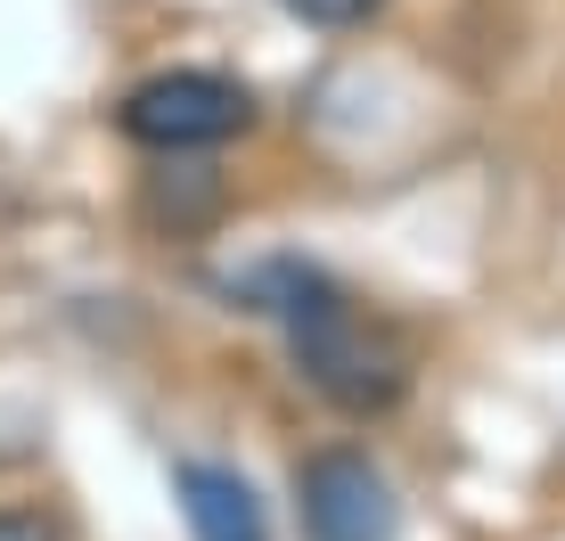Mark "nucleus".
Listing matches in <instances>:
<instances>
[{"label":"nucleus","instance_id":"f257e3e1","mask_svg":"<svg viewBox=\"0 0 565 541\" xmlns=\"http://www.w3.org/2000/svg\"><path fill=\"white\" fill-rule=\"evenodd\" d=\"M246 312H270L287 328V353H296L303 385L320 402H337L344 418H385L402 394H411V344L394 337L385 320H369L320 263H263L246 270Z\"/></svg>","mask_w":565,"mask_h":541},{"label":"nucleus","instance_id":"f03ea898","mask_svg":"<svg viewBox=\"0 0 565 541\" xmlns=\"http://www.w3.org/2000/svg\"><path fill=\"white\" fill-rule=\"evenodd\" d=\"M115 131L148 157H205V148H230L238 131H255V91L213 66H164L115 99Z\"/></svg>","mask_w":565,"mask_h":541},{"label":"nucleus","instance_id":"7ed1b4c3","mask_svg":"<svg viewBox=\"0 0 565 541\" xmlns=\"http://www.w3.org/2000/svg\"><path fill=\"white\" fill-rule=\"evenodd\" d=\"M303 541H402V500L369 452H311L296 468Z\"/></svg>","mask_w":565,"mask_h":541},{"label":"nucleus","instance_id":"20e7f679","mask_svg":"<svg viewBox=\"0 0 565 541\" xmlns=\"http://www.w3.org/2000/svg\"><path fill=\"white\" fill-rule=\"evenodd\" d=\"M172 500H181V526L189 541H270V517L255 485L222 459H181L172 468Z\"/></svg>","mask_w":565,"mask_h":541},{"label":"nucleus","instance_id":"39448f33","mask_svg":"<svg viewBox=\"0 0 565 541\" xmlns=\"http://www.w3.org/2000/svg\"><path fill=\"white\" fill-rule=\"evenodd\" d=\"M222 205H230V189H222V172H213V165H198V157H156V172H148V214L164 222V230H205Z\"/></svg>","mask_w":565,"mask_h":541},{"label":"nucleus","instance_id":"423d86ee","mask_svg":"<svg viewBox=\"0 0 565 541\" xmlns=\"http://www.w3.org/2000/svg\"><path fill=\"white\" fill-rule=\"evenodd\" d=\"M287 17H303V25H320V33H353L369 25V17L385 9V0H279Z\"/></svg>","mask_w":565,"mask_h":541},{"label":"nucleus","instance_id":"0eeeda50","mask_svg":"<svg viewBox=\"0 0 565 541\" xmlns=\"http://www.w3.org/2000/svg\"><path fill=\"white\" fill-rule=\"evenodd\" d=\"M0 541H57V526L42 509H0Z\"/></svg>","mask_w":565,"mask_h":541}]
</instances>
